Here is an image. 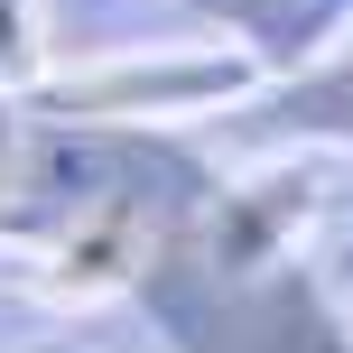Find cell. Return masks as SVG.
Wrapping results in <instances>:
<instances>
[{"label":"cell","mask_w":353,"mask_h":353,"mask_svg":"<svg viewBox=\"0 0 353 353\" xmlns=\"http://www.w3.org/2000/svg\"><path fill=\"white\" fill-rule=\"evenodd\" d=\"M325 270H335V298H344V316H353V232L335 242V261H325Z\"/></svg>","instance_id":"5b68a950"},{"label":"cell","mask_w":353,"mask_h":353,"mask_svg":"<svg viewBox=\"0 0 353 353\" xmlns=\"http://www.w3.org/2000/svg\"><path fill=\"white\" fill-rule=\"evenodd\" d=\"M205 10L223 19L232 47L270 74V65H307V56L353 19V0H205Z\"/></svg>","instance_id":"3957f363"},{"label":"cell","mask_w":353,"mask_h":353,"mask_svg":"<svg viewBox=\"0 0 353 353\" xmlns=\"http://www.w3.org/2000/svg\"><path fill=\"white\" fill-rule=\"evenodd\" d=\"M270 130H279V140H325V149H353V47H344V56H325V65H307L298 84L279 93Z\"/></svg>","instance_id":"277c9868"},{"label":"cell","mask_w":353,"mask_h":353,"mask_svg":"<svg viewBox=\"0 0 353 353\" xmlns=\"http://www.w3.org/2000/svg\"><path fill=\"white\" fill-rule=\"evenodd\" d=\"M261 84L242 47H159V56H112V65H74L37 84V103L65 121H149V112H205Z\"/></svg>","instance_id":"6da1fadb"},{"label":"cell","mask_w":353,"mask_h":353,"mask_svg":"<svg viewBox=\"0 0 353 353\" xmlns=\"http://www.w3.org/2000/svg\"><path fill=\"white\" fill-rule=\"evenodd\" d=\"M214 353H353V316L325 298L316 279H261L242 307L223 316V344Z\"/></svg>","instance_id":"7a4b0ae2"}]
</instances>
